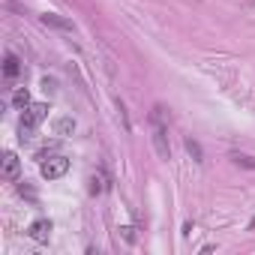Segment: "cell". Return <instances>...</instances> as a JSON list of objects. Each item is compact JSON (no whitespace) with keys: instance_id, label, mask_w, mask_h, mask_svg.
Here are the masks:
<instances>
[{"instance_id":"6da1fadb","label":"cell","mask_w":255,"mask_h":255,"mask_svg":"<svg viewBox=\"0 0 255 255\" xmlns=\"http://www.w3.org/2000/svg\"><path fill=\"white\" fill-rule=\"evenodd\" d=\"M150 129H153V147L159 159H171V147H168V126H165V108L153 105L150 111Z\"/></svg>"},{"instance_id":"7a4b0ae2","label":"cell","mask_w":255,"mask_h":255,"mask_svg":"<svg viewBox=\"0 0 255 255\" xmlns=\"http://www.w3.org/2000/svg\"><path fill=\"white\" fill-rule=\"evenodd\" d=\"M66 171H69V159L66 156H45V162H42V177L45 180H57Z\"/></svg>"},{"instance_id":"3957f363","label":"cell","mask_w":255,"mask_h":255,"mask_svg":"<svg viewBox=\"0 0 255 255\" xmlns=\"http://www.w3.org/2000/svg\"><path fill=\"white\" fill-rule=\"evenodd\" d=\"M39 18H42V24H45V27H51V30H60V33H72V30H75V24H72L69 18L57 15V12H45V15H39Z\"/></svg>"},{"instance_id":"277c9868","label":"cell","mask_w":255,"mask_h":255,"mask_svg":"<svg viewBox=\"0 0 255 255\" xmlns=\"http://www.w3.org/2000/svg\"><path fill=\"white\" fill-rule=\"evenodd\" d=\"M45 114H48V105H45V102H30V105L24 108V117H21V123H30V126H36V123H42V120H45Z\"/></svg>"},{"instance_id":"5b68a950","label":"cell","mask_w":255,"mask_h":255,"mask_svg":"<svg viewBox=\"0 0 255 255\" xmlns=\"http://www.w3.org/2000/svg\"><path fill=\"white\" fill-rule=\"evenodd\" d=\"M0 174H3V180H18L21 174V159L15 153H3V168H0Z\"/></svg>"},{"instance_id":"8992f818","label":"cell","mask_w":255,"mask_h":255,"mask_svg":"<svg viewBox=\"0 0 255 255\" xmlns=\"http://www.w3.org/2000/svg\"><path fill=\"white\" fill-rule=\"evenodd\" d=\"M27 234H30V240H36V243H45V240L51 237V222H48V219H36V222H30Z\"/></svg>"},{"instance_id":"52a82bcc","label":"cell","mask_w":255,"mask_h":255,"mask_svg":"<svg viewBox=\"0 0 255 255\" xmlns=\"http://www.w3.org/2000/svg\"><path fill=\"white\" fill-rule=\"evenodd\" d=\"M108 189H111V177H108L105 168H99V171L90 177V195H102V192H108Z\"/></svg>"},{"instance_id":"ba28073f","label":"cell","mask_w":255,"mask_h":255,"mask_svg":"<svg viewBox=\"0 0 255 255\" xmlns=\"http://www.w3.org/2000/svg\"><path fill=\"white\" fill-rule=\"evenodd\" d=\"M18 72H21V60H18L12 51H6V57H3V78H6V81H15Z\"/></svg>"},{"instance_id":"9c48e42d","label":"cell","mask_w":255,"mask_h":255,"mask_svg":"<svg viewBox=\"0 0 255 255\" xmlns=\"http://www.w3.org/2000/svg\"><path fill=\"white\" fill-rule=\"evenodd\" d=\"M72 129H75V120H72V117H60V120L54 123V132H57V135H69Z\"/></svg>"},{"instance_id":"30bf717a","label":"cell","mask_w":255,"mask_h":255,"mask_svg":"<svg viewBox=\"0 0 255 255\" xmlns=\"http://www.w3.org/2000/svg\"><path fill=\"white\" fill-rule=\"evenodd\" d=\"M12 105H15V108H21V111H24V108H27V105H30V93H27V90H24V87H18V90H15V93H12Z\"/></svg>"},{"instance_id":"8fae6325","label":"cell","mask_w":255,"mask_h":255,"mask_svg":"<svg viewBox=\"0 0 255 255\" xmlns=\"http://www.w3.org/2000/svg\"><path fill=\"white\" fill-rule=\"evenodd\" d=\"M186 150H189V156H192L195 162H204V153H201V144H198L195 138H186Z\"/></svg>"},{"instance_id":"7c38bea8","label":"cell","mask_w":255,"mask_h":255,"mask_svg":"<svg viewBox=\"0 0 255 255\" xmlns=\"http://www.w3.org/2000/svg\"><path fill=\"white\" fill-rule=\"evenodd\" d=\"M237 165H243V168H255V156H246V153H234L231 156Z\"/></svg>"},{"instance_id":"4fadbf2b","label":"cell","mask_w":255,"mask_h":255,"mask_svg":"<svg viewBox=\"0 0 255 255\" xmlns=\"http://www.w3.org/2000/svg\"><path fill=\"white\" fill-rule=\"evenodd\" d=\"M33 129H36V126L21 123V126H18V138H21V141H30V138H33Z\"/></svg>"},{"instance_id":"5bb4252c","label":"cell","mask_w":255,"mask_h":255,"mask_svg":"<svg viewBox=\"0 0 255 255\" xmlns=\"http://www.w3.org/2000/svg\"><path fill=\"white\" fill-rule=\"evenodd\" d=\"M42 87H45V93H54V87H57V84H54L51 78H45V81H42Z\"/></svg>"},{"instance_id":"9a60e30c","label":"cell","mask_w":255,"mask_h":255,"mask_svg":"<svg viewBox=\"0 0 255 255\" xmlns=\"http://www.w3.org/2000/svg\"><path fill=\"white\" fill-rule=\"evenodd\" d=\"M120 231H123V237H126V240H129V243L135 240V234H132V228H120Z\"/></svg>"}]
</instances>
